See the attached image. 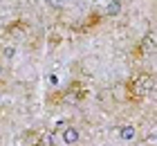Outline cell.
Segmentation results:
<instances>
[{"label":"cell","instance_id":"6da1fadb","mask_svg":"<svg viewBox=\"0 0 157 146\" xmlns=\"http://www.w3.org/2000/svg\"><path fill=\"white\" fill-rule=\"evenodd\" d=\"M153 85H155L153 77L141 72V74H135L130 81H128V92H130L132 99H144L146 94L153 92Z\"/></svg>","mask_w":157,"mask_h":146},{"label":"cell","instance_id":"7a4b0ae2","mask_svg":"<svg viewBox=\"0 0 157 146\" xmlns=\"http://www.w3.org/2000/svg\"><path fill=\"white\" fill-rule=\"evenodd\" d=\"M27 137L34 142V146H49V144H54V133H49V130H36V133H29Z\"/></svg>","mask_w":157,"mask_h":146},{"label":"cell","instance_id":"3957f363","mask_svg":"<svg viewBox=\"0 0 157 146\" xmlns=\"http://www.w3.org/2000/svg\"><path fill=\"white\" fill-rule=\"evenodd\" d=\"M63 140H65V144H74V142L78 140L76 128H65V133H63Z\"/></svg>","mask_w":157,"mask_h":146},{"label":"cell","instance_id":"277c9868","mask_svg":"<svg viewBox=\"0 0 157 146\" xmlns=\"http://www.w3.org/2000/svg\"><path fill=\"white\" fill-rule=\"evenodd\" d=\"M119 9H121V5L117 0H110V5L105 7V14H119Z\"/></svg>","mask_w":157,"mask_h":146},{"label":"cell","instance_id":"5b68a950","mask_svg":"<svg viewBox=\"0 0 157 146\" xmlns=\"http://www.w3.org/2000/svg\"><path fill=\"white\" fill-rule=\"evenodd\" d=\"M121 135H126V137H132V128H130V126H126V130H121Z\"/></svg>","mask_w":157,"mask_h":146},{"label":"cell","instance_id":"8992f818","mask_svg":"<svg viewBox=\"0 0 157 146\" xmlns=\"http://www.w3.org/2000/svg\"><path fill=\"white\" fill-rule=\"evenodd\" d=\"M49 5H54V7H61V0H49Z\"/></svg>","mask_w":157,"mask_h":146}]
</instances>
